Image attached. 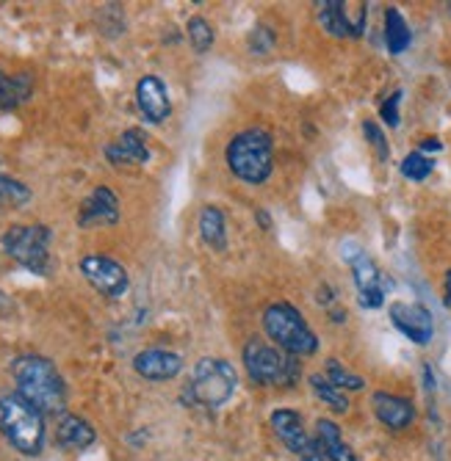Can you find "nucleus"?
<instances>
[{"label":"nucleus","instance_id":"nucleus-1","mask_svg":"<svg viewBox=\"0 0 451 461\" xmlns=\"http://www.w3.org/2000/svg\"><path fill=\"white\" fill-rule=\"evenodd\" d=\"M12 375L17 384V395H23L31 406L42 414H61L67 403V387L61 373L48 357L25 354L12 365Z\"/></svg>","mask_w":451,"mask_h":461},{"label":"nucleus","instance_id":"nucleus-2","mask_svg":"<svg viewBox=\"0 0 451 461\" xmlns=\"http://www.w3.org/2000/svg\"><path fill=\"white\" fill-rule=\"evenodd\" d=\"M225 158H227L230 172L238 180L250 185H263L274 169V141L261 128L241 131L238 136L230 139Z\"/></svg>","mask_w":451,"mask_h":461},{"label":"nucleus","instance_id":"nucleus-3","mask_svg":"<svg viewBox=\"0 0 451 461\" xmlns=\"http://www.w3.org/2000/svg\"><path fill=\"white\" fill-rule=\"evenodd\" d=\"M0 429L6 439L25 456L42 453L45 445V414L31 406L23 395H0Z\"/></svg>","mask_w":451,"mask_h":461},{"label":"nucleus","instance_id":"nucleus-4","mask_svg":"<svg viewBox=\"0 0 451 461\" xmlns=\"http://www.w3.org/2000/svg\"><path fill=\"white\" fill-rule=\"evenodd\" d=\"M263 329L269 340L280 346L289 357H313L318 351L316 331L308 326L302 312L289 302H274L263 312Z\"/></svg>","mask_w":451,"mask_h":461},{"label":"nucleus","instance_id":"nucleus-5","mask_svg":"<svg viewBox=\"0 0 451 461\" xmlns=\"http://www.w3.org/2000/svg\"><path fill=\"white\" fill-rule=\"evenodd\" d=\"M235 387H238V373L227 359L202 357L194 365L191 382L186 387V398L202 409H219L233 398Z\"/></svg>","mask_w":451,"mask_h":461},{"label":"nucleus","instance_id":"nucleus-6","mask_svg":"<svg viewBox=\"0 0 451 461\" xmlns=\"http://www.w3.org/2000/svg\"><path fill=\"white\" fill-rule=\"evenodd\" d=\"M53 232L45 224H14L4 232L6 255L31 274L45 276L51 271Z\"/></svg>","mask_w":451,"mask_h":461},{"label":"nucleus","instance_id":"nucleus-7","mask_svg":"<svg viewBox=\"0 0 451 461\" xmlns=\"http://www.w3.org/2000/svg\"><path fill=\"white\" fill-rule=\"evenodd\" d=\"M241 359L250 373V379L255 384H263V387L291 384L299 375V362L294 357H289L280 348H272L269 343H263L258 338L247 340V346H244V351H241Z\"/></svg>","mask_w":451,"mask_h":461},{"label":"nucleus","instance_id":"nucleus-8","mask_svg":"<svg viewBox=\"0 0 451 461\" xmlns=\"http://www.w3.org/2000/svg\"><path fill=\"white\" fill-rule=\"evenodd\" d=\"M78 268L84 274V279L97 293H103L106 299H122L131 287V276H128L125 266H119L116 260H111L106 255H89L80 260Z\"/></svg>","mask_w":451,"mask_h":461},{"label":"nucleus","instance_id":"nucleus-9","mask_svg":"<svg viewBox=\"0 0 451 461\" xmlns=\"http://www.w3.org/2000/svg\"><path fill=\"white\" fill-rule=\"evenodd\" d=\"M352 266V279L357 285V302L365 310H380L385 304V293H382V271L377 263L354 246V255H344Z\"/></svg>","mask_w":451,"mask_h":461},{"label":"nucleus","instance_id":"nucleus-10","mask_svg":"<svg viewBox=\"0 0 451 461\" xmlns=\"http://www.w3.org/2000/svg\"><path fill=\"white\" fill-rule=\"evenodd\" d=\"M391 323L404 334L410 343L416 346H427L435 334V321L429 315V310L424 304H413V302H393L391 304Z\"/></svg>","mask_w":451,"mask_h":461},{"label":"nucleus","instance_id":"nucleus-11","mask_svg":"<svg viewBox=\"0 0 451 461\" xmlns=\"http://www.w3.org/2000/svg\"><path fill=\"white\" fill-rule=\"evenodd\" d=\"M318 23L327 33H333L338 39L360 36L365 28V6L360 4L357 12L352 14L349 4H344V0H324V4H318Z\"/></svg>","mask_w":451,"mask_h":461},{"label":"nucleus","instance_id":"nucleus-12","mask_svg":"<svg viewBox=\"0 0 451 461\" xmlns=\"http://www.w3.org/2000/svg\"><path fill=\"white\" fill-rule=\"evenodd\" d=\"M119 221V199L108 185H97L78 211V227H114Z\"/></svg>","mask_w":451,"mask_h":461},{"label":"nucleus","instance_id":"nucleus-13","mask_svg":"<svg viewBox=\"0 0 451 461\" xmlns=\"http://www.w3.org/2000/svg\"><path fill=\"white\" fill-rule=\"evenodd\" d=\"M136 105L144 116V122L150 124H161L167 122L170 113H172V100H170V92H167V83L155 75H144L139 83H136Z\"/></svg>","mask_w":451,"mask_h":461},{"label":"nucleus","instance_id":"nucleus-14","mask_svg":"<svg viewBox=\"0 0 451 461\" xmlns=\"http://www.w3.org/2000/svg\"><path fill=\"white\" fill-rule=\"evenodd\" d=\"M133 370L147 382H170L183 370V357L167 348H144L133 357Z\"/></svg>","mask_w":451,"mask_h":461},{"label":"nucleus","instance_id":"nucleus-15","mask_svg":"<svg viewBox=\"0 0 451 461\" xmlns=\"http://www.w3.org/2000/svg\"><path fill=\"white\" fill-rule=\"evenodd\" d=\"M372 406H374V414L377 420L391 429V431H404L413 426L416 420V406L410 398H401V395H393V393H374L372 395Z\"/></svg>","mask_w":451,"mask_h":461},{"label":"nucleus","instance_id":"nucleus-16","mask_svg":"<svg viewBox=\"0 0 451 461\" xmlns=\"http://www.w3.org/2000/svg\"><path fill=\"white\" fill-rule=\"evenodd\" d=\"M106 158L114 166H144L150 160L147 136L139 128H128L106 147Z\"/></svg>","mask_w":451,"mask_h":461},{"label":"nucleus","instance_id":"nucleus-17","mask_svg":"<svg viewBox=\"0 0 451 461\" xmlns=\"http://www.w3.org/2000/svg\"><path fill=\"white\" fill-rule=\"evenodd\" d=\"M272 429L274 434L280 437V442L289 447L297 458L308 450L310 439L308 431H305V423H302V414L294 411V409H277L272 411Z\"/></svg>","mask_w":451,"mask_h":461},{"label":"nucleus","instance_id":"nucleus-18","mask_svg":"<svg viewBox=\"0 0 451 461\" xmlns=\"http://www.w3.org/2000/svg\"><path fill=\"white\" fill-rule=\"evenodd\" d=\"M97 434L89 426V420L78 414H61V420L56 426V442L64 450H87L89 445H95Z\"/></svg>","mask_w":451,"mask_h":461},{"label":"nucleus","instance_id":"nucleus-19","mask_svg":"<svg viewBox=\"0 0 451 461\" xmlns=\"http://www.w3.org/2000/svg\"><path fill=\"white\" fill-rule=\"evenodd\" d=\"M313 439L321 447L327 461H357L354 450L344 442L341 429L333 420H324V417H321V420L316 423V437Z\"/></svg>","mask_w":451,"mask_h":461},{"label":"nucleus","instance_id":"nucleus-20","mask_svg":"<svg viewBox=\"0 0 451 461\" xmlns=\"http://www.w3.org/2000/svg\"><path fill=\"white\" fill-rule=\"evenodd\" d=\"M199 238L214 251L227 249V219L216 204H205L199 211Z\"/></svg>","mask_w":451,"mask_h":461},{"label":"nucleus","instance_id":"nucleus-21","mask_svg":"<svg viewBox=\"0 0 451 461\" xmlns=\"http://www.w3.org/2000/svg\"><path fill=\"white\" fill-rule=\"evenodd\" d=\"M33 95V77L28 72L6 75L0 69V111H14Z\"/></svg>","mask_w":451,"mask_h":461},{"label":"nucleus","instance_id":"nucleus-22","mask_svg":"<svg viewBox=\"0 0 451 461\" xmlns=\"http://www.w3.org/2000/svg\"><path fill=\"white\" fill-rule=\"evenodd\" d=\"M413 41V33L407 28V20L401 17L399 9H385V45L393 56L404 53Z\"/></svg>","mask_w":451,"mask_h":461},{"label":"nucleus","instance_id":"nucleus-23","mask_svg":"<svg viewBox=\"0 0 451 461\" xmlns=\"http://www.w3.org/2000/svg\"><path fill=\"white\" fill-rule=\"evenodd\" d=\"M310 387H313V393L318 395V401H324L333 411H338V414L349 411V401H346L344 390H338L336 384L327 382V375H324V373H313V375H310Z\"/></svg>","mask_w":451,"mask_h":461},{"label":"nucleus","instance_id":"nucleus-24","mask_svg":"<svg viewBox=\"0 0 451 461\" xmlns=\"http://www.w3.org/2000/svg\"><path fill=\"white\" fill-rule=\"evenodd\" d=\"M401 175L407 177V180H413V183H424L432 172H435V160L429 158V155H424L421 149H416V152H410L404 160H401Z\"/></svg>","mask_w":451,"mask_h":461},{"label":"nucleus","instance_id":"nucleus-25","mask_svg":"<svg viewBox=\"0 0 451 461\" xmlns=\"http://www.w3.org/2000/svg\"><path fill=\"white\" fill-rule=\"evenodd\" d=\"M186 33H189V41H191V48L197 50V53H208L211 48H214V39H216V33H214V28H211V23L205 20V17H191L189 23H186Z\"/></svg>","mask_w":451,"mask_h":461},{"label":"nucleus","instance_id":"nucleus-26","mask_svg":"<svg viewBox=\"0 0 451 461\" xmlns=\"http://www.w3.org/2000/svg\"><path fill=\"white\" fill-rule=\"evenodd\" d=\"M324 375H327V382L336 384L338 390H363V387H365L363 375H357V373L346 370L338 359H327Z\"/></svg>","mask_w":451,"mask_h":461},{"label":"nucleus","instance_id":"nucleus-27","mask_svg":"<svg viewBox=\"0 0 451 461\" xmlns=\"http://www.w3.org/2000/svg\"><path fill=\"white\" fill-rule=\"evenodd\" d=\"M31 202V188L14 177L0 175V207H23Z\"/></svg>","mask_w":451,"mask_h":461},{"label":"nucleus","instance_id":"nucleus-28","mask_svg":"<svg viewBox=\"0 0 451 461\" xmlns=\"http://www.w3.org/2000/svg\"><path fill=\"white\" fill-rule=\"evenodd\" d=\"M363 133H365V141L377 149V158H380V160H388L391 147H388V141H385V133L377 128V122H363Z\"/></svg>","mask_w":451,"mask_h":461},{"label":"nucleus","instance_id":"nucleus-29","mask_svg":"<svg viewBox=\"0 0 451 461\" xmlns=\"http://www.w3.org/2000/svg\"><path fill=\"white\" fill-rule=\"evenodd\" d=\"M274 41L277 39H274V33L266 25H255L250 39H247V45H250L253 53H269V50H274Z\"/></svg>","mask_w":451,"mask_h":461},{"label":"nucleus","instance_id":"nucleus-30","mask_svg":"<svg viewBox=\"0 0 451 461\" xmlns=\"http://www.w3.org/2000/svg\"><path fill=\"white\" fill-rule=\"evenodd\" d=\"M399 103H401V89H396L380 108V116L385 124H391V128H399Z\"/></svg>","mask_w":451,"mask_h":461},{"label":"nucleus","instance_id":"nucleus-31","mask_svg":"<svg viewBox=\"0 0 451 461\" xmlns=\"http://www.w3.org/2000/svg\"><path fill=\"white\" fill-rule=\"evenodd\" d=\"M299 461H327V458H324L321 447L316 445V439H310V445H308V450L299 456Z\"/></svg>","mask_w":451,"mask_h":461},{"label":"nucleus","instance_id":"nucleus-32","mask_svg":"<svg viewBox=\"0 0 451 461\" xmlns=\"http://www.w3.org/2000/svg\"><path fill=\"white\" fill-rule=\"evenodd\" d=\"M443 302H446V307H451V268L443 276Z\"/></svg>","mask_w":451,"mask_h":461},{"label":"nucleus","instance_id":"nucleus-33","mask_svg":"<svg viewBox=\"0 0 451 461\" xmlns=\"http://www.w3.org/2000/svg\"><path fill=\"white\" fill-rule=\"evenodd\" d=\"M443 149V144L437 141V139H427L424 144H421V152L427 155V152H440Z\"/></svg>","mask_w":451,"mask_h":461},{"label":"nucleus","instance_id":"nucleus-34","mask_svg":"<svg viewBox=\"0 0 451 461\" xmlns=\"http://www.w3.org/2000/svg\"><path fill=\"white\" fill-rule=\"evenodd\" d=\"M255 219H261V224H263V230H269V227H272V219H269V216H266L263 211H258V213H255Z\"/></svg>","mask_w":451,"mask_h":461},{"label":"nucleus","instance_id":"nucleus-35","mask_svg":"<svg viewBox=\"0 0 451 461\" xmlns=\"http://www.w3.org/2000/svg\"><path fill=\"white\" fill-rule=\"evenodd\" d=\"M446 9H448V12H451V0H448V4H446Z\"/></svg>","mask_w":451,"mask_h":461}]
</instances>
